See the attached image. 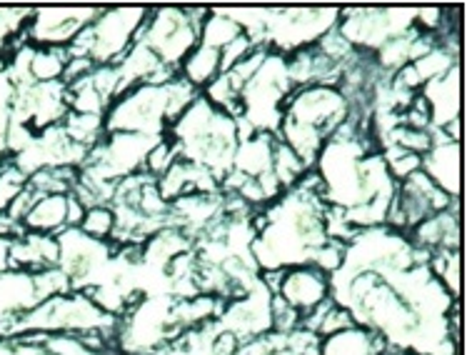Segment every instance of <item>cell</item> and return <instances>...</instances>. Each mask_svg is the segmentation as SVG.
Listing matches in <instances>:
<instances>
[{
	"instance_id": "cell-1",
	"label": "cell",
	"mask_w": 467,
	"mask_h": 355,
	"mask_svg": "<svg viewBox=\"0 0 467 355\" xmlns=\"http://www.w3.org/2000/svg\"><path fill=\"white\" fill-rule=\"evenodd\" d=\"M208 10L162 8L148 13L138 40L153 50L162 66L181 70L182 60L201 43V26Z\"/></svg>"
},
{
	"instance_id": "cell-2",
	"label": "cell",
	"mask_w": 467,
	"mask_h": 355,
	"mask_svg": "<svg viewBox=\"0 0 467 355\" xmlns=\"http://www.w3.org/2000/svg\"><path fill=\"white\" fill-rule=\"evenodd\" d=\"M283 120L307 125L323 135L325 143L330 135L350 120V103L340 88L330 86H306L296 88L283 103Z\"/></svg>"
},
{
	"instance_id": "cell-3",
	"label": "cell",
	"mask_w": 467,
	"mask_h": 355,
	"mask_svg": "<svg viewBox=\"0 0 467 355\" xmlns=\"http://www.w3.org/2000/svg\"><path fill=\"white\" fill-rule=\"evenodd\" d=\"M93 8H40L30 10L23 28V43L36 48H67L78 33L96 18Z\"/></svg>"
},
{
	"instance_id": "cell-4",
	"label": "cell",
	"mask_w": 467,
	"mask_h": 355,
	"mask_svg": "<svg viewBox=\"0 0 467 355\" xmlns=\"http://www.w3.org/2000/svg\"><path fill=\"white\" fill-rule=\"evenodd\" d=\"M43 300L36 273L13 268L0 273V338L13 336V326Z\"/></svg>"
},
{
	"instance_id": "cell-5",
	"label": "cell",
	"mask_w": 467,
	"mask_h": 355,
	"mask_svg": "<svg viewBox=\"0 0 467 355\" xmlns=\"http://www.w3.org/2000/svg\"><path fill=\"white\" fill-rule=\"evenodd\" d=\"M275 296L283 298L287 306L297 310L303 318L330 300V278L313 266L280 270Z\"/></svg>"
},
{
	"instance_id": "cell-6",
	"label": "cell",
	"mask_w": 467,
	"mask_h": 355,
	"mask_svg": "<svg viewBox=\"0 0 467 355\" xmlns=\"http://www.w3.org/2000/svg\"><path fill=\"white\" fill-rule=\"evenodd\" d=\"M420 171L438 185L448 198H458L460 193V143L448 135L432 131V145L425 155H420Z\"/></svg>"
},
{
	"instance_id": "cell-7",
	"label": "cell",
	"mask_w": 467,
	"mask_h": 355,
	"mask_svg": "<svg viewBox=\"0 0 467 355\" xmlns=\"http://www.w3.org/2000/svg\"><path fill=\"white\" fill-rule=\"evenodd\" d=\"M420 98L428 103L432 131H442L445 125L458 120L460 113V68L452 66L445 76L430 80L420 88Z\"/></svg>"
},
{
	"instance_id": "cell-8",
	"label": "cell",
	"mask_w": 467,
	"mask_h": 355,
	"mask_svg": "<svg viewBox=\"0 0 467 355\" xmlns=\"http://www.w3.org/2000/svg\"><path fill=\"white\" fill-rule=\"evenodd\" d=\"M67 201L70 193H46L36 195L30 208L18 223L20 231L38 235H57L67 228Z\"/></svg>"
},
{
	"instance_id": "cell-9",
	"label": "cell",
	"mask_w": 467,
	"mask_h": 355,
	"mask_svg": "<svg viewBox=\"0 0 467 355\" xmlns=\"http://www.w3.org/2000/svg\"><path fill=\"white\" fill-rule=\"evenodd\" d=\"M388 346L372 330L350 326L337 330L333 336L320 338L317 355H388Z\"/></svg>"
},
{
	"instance_id": "cell-10",
	"label": "cell",
	"mask_w": 467,
	"mask_h": 355,
	"mask_svg": "<svg viewBox=\"0 0 467 355\" xmlns=\"http://www.w3.org/2000/svg\"><path fill=\"white\" fill-rule=\"evenodd\" d=\"M181 78L185 83H191L195 90L198 88H208L215 78L220 76V50L208 48V46H201L192 50L188 58L182 60L181 66Z\"/></svg>"
},
{
	"instance_id": "cell-11",
	"label": "cell",
	"mask_w": 467,
	"mask_h": 355,
	"mask_svg": "<svg viewBox=\"0 0 467 355\" xmlns=\"http://www.w3.org/2000/svg\"><path fill=\"white\" fill-rule=\"evenodd\" d=\"M67 63L66 48H36L28 43L30 83H60Z\"/></svg>"
},
{
	"instance_id": "cell-12",
	"label": "cell",
	"mask_w": 467,
	"mask_h": 355,
	"mask_svg": "<svg viewBox=\"0 0 467 355\" xmlns=\"http://www.w3.org/2000/svg\"><path fill=\"white\" fill-rule=\"evenodd\" d=\"M240 36H243V30L225 10H208V16L201 26V46L223 50Z\"/></svg>"
},
{
	"instance_id": "cell-13",
	"label": "cell",
	"mask_w": 467,
	"mask_h": 355,
	"mask_svg": "<svg viewBox=\"0 0 467 355\" xmlns=\"http://www.w3.org/2000/svg\"><path fill=\"white\" fill-rule=\"evenodd\" d=\"M428 268L450 298H458L460 290V250H438L430 253Z\"/></svg>"
},
{
	"instance_id": "cell-14",
	"label": "cell",
	"mask_w": 467,
	"mask_h": 355,
	"mask_svg": "<svg viewBox=\"0 0 467 355\" xmlns=\"http://www.w3.org/2000/svg\"><path fill=\"white\" fill-rule=\"evenodd\" d=\"M28 16L30 10H0V58H5L16 48V43L23 40Z\"/></svg>"
},
{
	"instance_id": "cell-15",
	"label": "cell",
	"mask_w": 467,
	"mask_h": 355,
	"mask_svg": "<svg viewBox=\"0 0 467 355\" xmlns=\"http://www.w3.org/2000/svg\"><path fill=\"white\" fill-rule=\"evenodd\" d=\"M26 183H28V178L20 173L10 158L0 163V213L3 215H8L10 205L18 201V195L26 188Z\"/></svg>"
},
{
	"instance_id": "cell-16",
	"label": "cell",
	"mask_w": 467,
	"mask_h": 355,
	"mask_svg": "<svg viewBox=\"0 0 467 355\" xmlns=\"http://www.w3.org/2000/svg\"><path fill=\"white\" fill-rule=\"evenodd\" d=\"M78 228L86 233V235H90V238L108 240L115 231L113 208L110 205H93V208H88Z\"/></svg>"
},
{
	"instance_id": "cell-17",
	"label": "cell",
	"mask_w": 467,
	"mask_h": 355,
	"mask_svg": "<svg viewBox=\"0 0 467 355\" xmlns=\"http://www.w3.org/2000/svg\"><path fill=\"white\" fill-rule=\"evenodd\" d=\"M10 270V238H0V273Z\"/></svg>"
}]
</instances>
